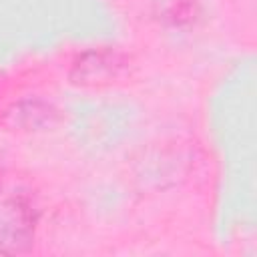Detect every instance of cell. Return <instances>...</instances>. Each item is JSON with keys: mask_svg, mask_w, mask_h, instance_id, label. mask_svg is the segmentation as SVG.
I'll return each mask as SVG.
<instances>
[{"mask_svg": "<svg viewBox=\"0 0 257 257\" xmlns=\"http://www.w3.org/2000/svg\"><path fill=\"white\" fill-rule=\"evenodd\" d=\"M36 229V211L32 203L18 193L0 195V253L16 255L32 247Z\"/></svg>", "mask_w": 257, "mask_h": 257, "instance_id": "obj_1", "label": "cell"}, {"mask_svg": "<svg viewBox=\"0 0 257 257\" xmlns=\"http://www.w3.org/2000/svg\"><path fill=\"white\" fill-rule=\"evenodd\" d=\"M157 14L169 24H187L199 12V0H155Z\"/></svg>", "mask_w": 257, "mask_h": 257, "instance_id": "obj_4", "label": "cell"}, {"mask_svg": "<svg viewBox=\"0 0 257 257\" xmlns=\"http://www.w3.org/2000/svg\"><path fill=\"white\" fill-rule=\"evenodd\" d=\"M56 120V108L42 100H22L6 114V124L18 131H40Z\"/></svg>", "mask_w": 257, "mask_h": 257, "instance_id": "obj_3", "label": "cell"}, {"mask_svg": "<svg viewBox=\"0 0 257 257\" xmlns=\"http://www.w3.org/2000/svg\"><path fill=\"white\" fill-rule=\"evenodd\" d=\"M128 56L116 48H92L82 52L72 68L70 80L78 86H108L128 74Z\"/></svg>", "mask_w": 257, "mask_h": 257, "instance_id": "obj_2", "label": "cell"}]
</instances>
